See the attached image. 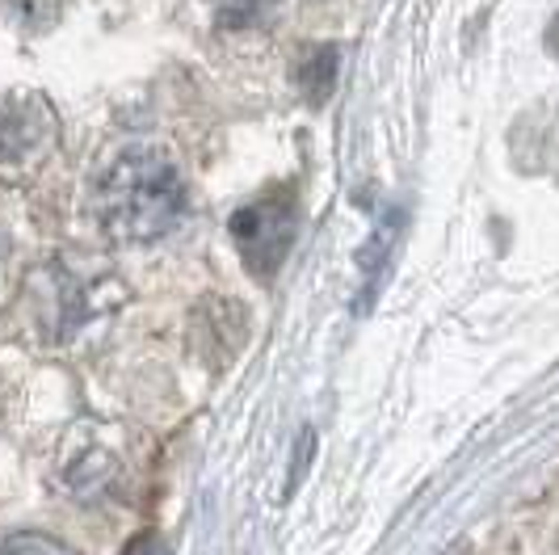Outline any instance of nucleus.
Masks as SVG:
<instances>
[{
    "mask_svg": "<svg viewBox=\"0 0 559 555\" xmlns=\"http://www.w3.org/2000/svg\"><path fill=\"white\" fill-rule=\"evenodd\" d=\"M97 211L118 240H156L181 220L186 190L160 152L131 147L106 168L97 186Z\"/></svg>",
    "mask_w": 559,
    "mask_h": 555,
    "instance_id": "obj_1",
    "label": "nucleus"
},
{
    "mask_svg": "<svg viewBox=\"0 0 559 555\" xmlns=\"http://www.w3.org/2000/svg\"><path fill=\"white\" fill-rule=\"evenodd\" d=\"M236 249L245 257L252 278L270 282L278 278L286 257L295 249V232H299V198L290 186H274L261 198H252L249 206H240L227 223Z\"/></svg>",
    "mask_w": 559,
    "mask_h": 555,
    "instance_id": "obj_2",
    "label": "nucleus"
},
{
    "mask_svg": "<svg viewBox=\"0 0 559 555\" xmlns=\"http://www.w3.org/2000/svg\"><path fill=\"white\" fill-rule=\"evenodd\" d=\"M333 76H336V51L333 47H316L308 63H299V84H304V93H308L311 106H320V102L329 97Z\"/></svg>",
    "mask_w": 559,
    "mask_h": 555,
    "instance_id": "obj_3",
    "label": "nucleus"
},
{
    "mask_svg": "<svg viewBox=\"0 0 559 555\" xmlns=\"http://www.w3.org/2000/svg\"><path fill=\"white\" fill-rule=\"evenodd\" d=\"M0 555H76L63 539H51V534H38V530H26V534H13L0 543Z\"/></svg>",
    "mask_w": 559,
    "mask_h": 555,
    "instance_id": "obj_4",
    "label": "nucleus"
},
{
    "mask_svg": "<svg viewBox=\"0 0 559 555\" xmlns=\"http://www.w3.org/2000/svg\"><path fill=\"white\" fill-rule=\"evenodd\" d=\"M211 9H215V22L227 29H240L257 22L265 9H270V0H211Z\"/></svg>",
    "mask_w": 559,
    "mask_h": 555,
    "instance_id": "obj_5",
    "label": "nucleus"
},
{
    "mask_svg": "<svg viewBox=\"0 0 559 555\" xmlns=\"http://www.w3.org/2000/svg\"><path fill=\"white\" fill-rule=\"evenodd\" d=\"M13 9L22 13V22H29V26H47V22H56L59 0H13Z\"/></svg>",
    "mask_w": 559,
    "mask_h": 555,
    "instance_id": "obj_6",
    "label": "nucleus"
},
{
    "mask_svg": "<svg viewBox=\"0 0 559 555\" xmlns=\"http://www.w3.org/2000/svg\"><path fill=\"white\" fill-rule=\"evenodd\" d=\"M122 555H168V543H165V534H156V530H140V534L122 547Z\"/></svg>",
    "mask_w": 559,
    "mask_h": 555,
    "instance_id": "obj_7",
    "label": "nucleus"
},
{
    "mask_svg": "<svg viewBox=\"0 0 559 555\" xmlns=\"http://www.w3.org/2000/svg\"><path fill=\"white\" fill-rule=\"evenodd\" d=\"M547 51H551V56H559V17L551 22V29H547Z\"/></svg>",
    "mask_w": 559,
    "mask_h": 555,
    "instance_id": "obj_8",
    "label": "nucleus"
}]
</instances>
